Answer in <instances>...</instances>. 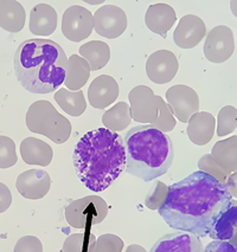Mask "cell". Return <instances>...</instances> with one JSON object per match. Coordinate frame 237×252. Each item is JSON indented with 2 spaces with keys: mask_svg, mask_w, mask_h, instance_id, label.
Segmentation results:
<instances>
[{
  "mask_svg": "<svg viewBox=\"0 0 237 252\" xmlns=\"http://www.w3.org/2000/svg\"><path fill=\"white\" fill-rule=\"evenodd\" d=\"M55 99L67 114L72 117H78L87 109V102L82 90L71 92L69 89H60L55 94Z\"/></svg>",
  "mask_w": 237,
  "mask_h": 252,
  "instance_id": "obj_26",
  "label": "cell"
},
{
  "mask_svg": "<svg viewBox=\"0 0 237 252\" xmlns=\"http://www.w3.org/2000/svg\"><path fill=\"white\" fill-rule=\"evenodd\" d=\"M206 36V25L204 20L195 14L181 17L173 32V42L181 49H192L197 46Z\"/></svg>",
  "mask_w": 237,
  "mask_h": 252,
  "instance_id": "obj_13",
  "label": "cell"
},
{
  "mask_svg": "<svg viewBox=\"0 0 237 252\" xmlns=\"http://www.w3.org/2000/svg\"><path fill=\"white\" fill-rule=\"evenodd\" d=\"M120 88L112 76L100 75L90 83L88 89V99L95 109L109 107L119 97Z\"/></svg>",
  "mask_w": 237,
  "mask_h": 252,
  "instance_id": "obj_15",
  "label": "cell"
},
{
  "mask_svg": "<svg viewBox=\"0 0 237 252\" xmlns=\"http://www.w3.org/2000/svg\"><path fill=\"white\" fill-rule=\"evenodd\" d=\"M51 179L48 172L43 169H29L17 178L16 187L19 194L26 199L38 200L50 191Z\"/></svg>",
  "mask_w": 237,
  "mask_h": 252,
  "instance_id": "obj_14",
  "label": "cell"
},
{
  "mask_svg": "<svg viewBox=\"0 0 237 252\" xmlns=\"http://www.w3.org/2000/svg\"><path fill=\"white\" fill-rule=\"evenodd\" d=\"M151 125L163 133H169L174 129L175 117L163 97H159V115L156 121L152 122Z\"/></svg>",
  "mask_w": 237,
  "mask_h": 252,
  "instance_id": "obj_31",
  "label": "cell"
},
{
  "mask_svg": "<svg viewBox=\"0 0 237 252\" xmlns=\"http://www.w3.org/2000/svg\"><path fill=\"white\" fill-rule=\"evenodd\" d=\"M237 127V110L233 105H225L219 110L217 115V129L218 136L229 135L233 131L236 130Z\"/></svg>",
  "mask_w": 237,
  "mask_h": 252,
  "instance_id": "obj_29",
  "label": "cell"
},
{
  "mask_svg": "<svg viewBox=\"0 0 237 252\" xmlns=\"http://www.w3.org/2000/svg\"><path fill=\"white\" fill-rule=\"evenodd\" d=\"M166 101L177 120L187 123L195 113L200 111V97L191 87L175 84L166 92Z\"/></svg>",
  "mask_w": 237,
  "mask_h": 252,
  "instance_id": "obj_10",
  "label": "cell"
},
{
  "mask_svg": "<svg viewBox=\"0 0 237 252\" xmlns=\"http://www.w3.org/2000/svg\"><path fill=\"white\" fill-rule=\"evenodd\" d=\"M205 252H236V248L225 240H216L206 246Z\"/></svg>",
  "mask_w": 237,
  "mask_h": 252,
  "instance_id": "obj_36",
  "label": "cell"
},
{
  "mask_svg": "<svg viewBox=\"0 0 237 252\" xmlns=\"http://www.w3.org/2000/svg\"><path fill=\"white\" fill-rule=\"evenodd\" d=\"M237 228V205L234 199L233 203L227 210L218 217L212 225L207 236L213 240H230L236 239Z\"/></svg>",
  "mask_w": 237,
  "mask_h": 252,
  "instance_id": "obj_22",
  "label": "cell"
},
{
  "mask_svg": "<svg viewBox=\"0 0 237 252\" xmlns=\"http://www.w3.org/2000/svg\"><path fill=\"white\" fill-rule=\"evenodd\" d=\"M131 122L130 105L126 102H119L102 115V123H103L104 128L114 131V133L125 130L131 125Z\"/></svg>",
  "mask_w": 237,
  "mask_h": 252,
  "instance_id": "obj_27",
  "label": "cell"
},
{
  "mask_svg": "<svg viewBox=\"0 0 237 252\" xmlns=\"http://www.w3.org/2000/svg\"><path fill=\"white\" fill-rule=\"evenodd\" d=\"M177 20V13L173 7L169 4L150 5L145 13V24L153 33L159 34L164 38L168 36L169 29L174 25Z\"/></svg>",
  "mask_w": 237,
  "mask_h": 252,
  "instance_id": "obj_18",
  "label": "cell"
},
{
  "mask_svg": "<svg viewBox=\"0 0 237 252\" xmlns=\"http://www.w3.org/2000/svg\"><path fill=\"white\" fill-rule=\"evenodd\" d=\"M127 252H132V251H140V252H145L146 250L142 246H139V245H130L127 248Z\"/></svg>",
  "mask_w": 237,
  "mask_h": 252,
  "instance_id": "obj_39",
  "label": "cell"
},
{
  "mask_svg": "<svg viewBox=\"0 0 237 252\" xmlns=\"http://www.w3.org/2000/svg\"><path fill=\"white\" fill-rule=\"evenodd\" d=\"M179 69V62L173 52L169 50H158L146 62V74L150 81L156 84L171 82Z\"/></svg>",
  "mask_w": 237,
  "mask_h": 252,
  "instance_id": "obj_12",
  "label": "cell"
},
{
  "mask_svg": "<svg viewBox=\"0 0 237 252\" xmlns=\"http://www.w3.org/2000/svg\"><path fill=\"white\" fill-rule=\"evenodd\" d=\"M20 155L26 165L49 166L54 158V151L49 143L36 137H26L20 143Z\"/></svg>",
  "mask_w": 237,
  "mask_h": 252,
  "instance_id": "obj_19",
  "label": "cell"
},
{
  "mask_svg": "<svg viewBox=\"0 0 237 252\" xmlns=\"http://www.w3.org/2000/svg\"><path fill=\"white\" fill-rule=\"evenodd\" d=\"M235 37L233 30L228 26L219 25L213 28L204 43V56L209 62L215 64H221L227 62L235 52Z\"/></svg>",
  "mask_w": 237,
  "mask_h": 252,
  "instance_id": "obj_7",
  "label": "cell"
},
{
  "mask_svg": "<svg viewBox=\"0 0 237 252\" xmlns=\"http://www.w3.org/2000/svg\"><path fill=\"white\" fill-rule=\"evenodd\" d=\"M187 136L196 146H205L211 141L216 130V119L207 111H198L187 121Z\"/></svg>",
  "mask_w": 237,
  "mask_h": 252,
  "instance_id": "obj_17",
  "label": "cell"
},
{
  "mask_svg": "<svg viewBox=\"0 0 237 252\" xmlns=\"http://www.w3.org/2000/svg\"><path fill=\"white\" fill-rule=\"evenodd\" d=\"M126 168L133 177L152 181L166 174L173 162L171 139L152 125L137 126L125 135Z\"/></svg>",
  "mask_w": 237,
  "mask_h": 252,
  "instance_id": "obj_4",
  "label": "cell"
},
{
  "mask_svg": "<svg viewBox=\"0 0 237 252\" xmlns=\"http://www.w3.org/2000/svg\"><path fill=\"white\" fill-rule=\"evenodd\" d=\"M109 207L104 199L99 195H88L71 201L64 210V215L71 227L89 230L106 219Z\"/></svg>",
  "mask_w": 237,
  "mask_h": 252,
  "instance_id": "obj_6",
  "label": "cell"
},
{
  "mask_svg": "<svg viewBox=\"0 0 237 252\" xmlns=\"http://www.w3.org/2000/svg\"><path fill=\"white\" fill-rule=\"evenodd\" d=\"M68 60L62 46L54 40L28 39L14 54V72L28 92L50 94L64 84Z\"/></svg>",
  "mask_w": 237,
  "mask_h": 252,
  "instance_id": "obj_3",
  "label": "cell"
},
{
  "mask_svg": "<svg viewBox=\"0 0 237 252\" xmlns=\"http://www.w3.org/2000/svg\"><path fill=\"white\" fill-rule=\"evenodd\" d=\"M198 167H200V171L211 175L221 184H225L228 175H229L212 159L211 154H205L204 157H202L200 161H198Z\"/></svg>",
  "mask_w": 237,
  "mask_h": 252,
  "instance_id": "obj_33",
  "label": "cell"
},
{
  "mask_svg": "<svg viewBox=\"0 0 237 252\" xmlns=\"http://www.w3.org/2000/svg\"><path fill=\"white\" fill-rule=\"evenodd\" d=\"M30 32L36 36H50L56 31L57 12L51 5L38 4L30 12Z\"/></svg>",
  "mask_w": 237,
  "mask_h": 252,
  "instance_id": "obj_20",
  "label": "cell"
},
{
  "mask_svg": "<svg viewBox=\"0 0 237 252\" xmlns=\"http://www.w3.org/2000/svg\"><path fill=\"white\" fill-rule=\"evenodd\" d=\"M94 30V14L80 5H72L64 11L62 33L70 42L80 43L87 39Z\"/></svg>",
  "mask_w": 237,
  "mask_h": 252,
  "instance_id": "obj_8",
  "label": "cell"
},
{
  "mask_svg": "<svg viewBox=\"0 0 237 252\" xmlns=\"http://www.w3.org/2000/svg\"><path fill=\"white\" fill-rule=\"evenodd\" d=\"M26 19L25 8L17 0L0 1V26L4 31L17 33L24 29Z\"/></svg>",
  "mask_w": 237,
  "mask_h": 252,
  "instance_id": "obj_21",
  "label": "cell"
},
{
  "mask_svg": "<svg viewBox=\"0 0 237 252\" xmlns=\"http://www.w3.org/2000/svg\"><path fill=\"white\" fill-rule=\"evenodd\" d=\"M169 194V187L166 186L163 181L158 180L154 186L152 187L150 193L147 194V197L145 199V205L147 209L150 210H159L165 203L166 198Z\"/></svg>",
  "mask_w": 237,
  "mask_h": 252,
  "instance_id": "obj_32",
  "label": "cell"
},
{
  "mask_svg": "<svg viewBox=\"0 0 237 252\" xmlns=\"http://www.w3.org/2000/svg\"><path fill=\"white\" fill-rule=\"evenodd\" d=\"M26 127L32 133L46 136L52 142L62 145L71 135V123L60 114L51 102L40 99L34 102L26 113Z\"/></svg>",
  "mask_w": 237,
  "mask_h": 252,
  "instance_id": "obj_5",
  "label": "cell"
},
{
  "mask_svg": "<svg viewBox=\"0 0 237 252\" xmlns=\"http://www.w3.org/2000/svg\"><path fill=\"white\" fill-rule=\"evenodd\" d=\"M72 162L77 178L88 189L103 192L126 169L124 139L107 128L88 131L76 143Z\"/></svg>",
  "mask_w": 237,
  "mask_h": 252,
  "instance_id": "obj_2",
  "label": "cell"
},
{
  "mask_svg": "<svg viewBox=\"0 0 237 252\" xmlns=\"http://www.w3.org/2000/svg\"><path fill=\"white\" fill-rule=\"evenodd\" d=\"M233 203L224 184L197 171L169 187L159 215L169 227L206 237L217 218Z\"/></svg>",
  "mask_w": 237,
  "mask_h": 252,
  "instance_id": "obj_1",
  "label": "cell"
},
{
  "mask_svg": "<svg viewBox=\"0 0 237 252\" xmlns=\"http://www.w3.org/2000/svg\"><path fill=\"white\" fill-rule=\"evenodd\" d=\"M212 159L224 169L228 174L237 169V136L216 142L211 152Z\"/></svg>",
  "mask_w": 237,
  "mask_h": 252,
  "instance_id": "obj_24",
  "label": "cell"
},
{
  "mask_svg": "<svg viewBox=\"0 0 237 252\" xmlns=\"http://www.w3.org/2000/svg\"><path fill=\"white\" fill-rule=\"evenodd\" d=\"M224 185L225 187H227L228 191H229L231 197L236 199V172H234V174L231 173V174L228 175L227 181H225Z\"/></svg>",
  "mask_w": 237,
  "mask_h": 252,
  "instance_id": "obj_38",
  "label": "cell"
},
{
  "mask_svg": "<svg viewBox=\"0 0 237 252\" xmlns=\"http://www.w3.org/2000/svg\"><path fill=\"white\" fill-rule=\"evenodd\" d=\"M96 240L98 238L88 230L71 234L64 242L62 252H93L95 250Z\"/></svg>",
  "mask_w": 237,
  "mask_h": 252,
  "instance_id": "obj_28",
  "label": "cell"
},
{
  "mask_svg": "<svg viewBox=\"0 0 237 252\" xmlns=\"http://www.w3.org/2000/svg\"><path fill=\"white\" fill-rule=\"evenodd\" d=\"M13 251L14 252H28V251L42 252L43 245L37 237L24 236L17 242L16 245H14Z\"/></svg>",
  "mask_w": 237,
  "mask_h": 252,
  "instance_id": "obj_35",
  "label": "cell"
},
{
  "mask_svg": "<svg viewBox=\"0 0 237 252\" xmlns=\"http://www.w3.org/2000/svg\"><path fill=\"white\" fill-rule=\"evenodd\" d=\"M124 249V240L115 234H102L96 240V252H120Z\"/></svg>",
  "mask_w": 237,
  "mask_h": 252,
  "instance_id": "obj_34",
  "label": "cell"
},
{
  "mask_svg": "<svg viewBox=\"0 0 237 252\" xmlns=\"http://www.w3.org/2000/svg\"><path fill=\"white\" fill-rule=\"evenodd\" d=\"M89 63L83 57L78 55H72L68 60V69H67L64 86L71 92H78L86 86L90 76Z\"/></svg>",
  "mask_w": 237,
  "mask_h": 252,
  "instance_id": "obj_23",
  "label": "cell"
},
{
  "mask_svg": "<svg viewBox=\"0 0 237 252\" xmlns=\"http://www.w3.org/2000/svg\"><path fill=\"white\" fill-rule=\"evenodd\" d=\"M159 97L147 86H137L128 94L132 120L140 123H151L159 115Z\"/></svg>",
  "mask_w": 237,
  "mask_h": 252,
  "instance_id": "obj_9",
  "label": "cell"
},
{
  "mask_svg": "<svg viewBox=\"0 0 237 252\" xmlns=\"http://www.w3.org/2000/svg\"><path fill=\"white\" fill-rule=\"evenodd\" d=\"M18 161L16 153V143L11 137L0 136V168H10Z\"/></svg>",
  "mask_w": 237,
  "mask_h": 252,
  "instance_id": "obj_30",
  "label": "cell"
},
{
  "mask_svg": "<svg viewBox=\"0 0 237 252\" xmlns=\"http://www.w3.org/2000/svg\"><path fill=\"white\" fill-rule=\"evenodd\" d=\"M81 57L89 63L92 71H98L107 65L110 60V48L107 43L101 40H92L81 46Z\"/></svg>",
  "mask_w": 237,
  "mask_h": 252,
  "instance_id": "obj_25",
  "label": "cell"
},
{
  "mask_svg": "<svg viewBox=\"0 0 237 252\" xmlns=\"http://www.w3.org/2000/svg\"><path fill=\"white\" fill-rule=\"evenodd\" d=\"M128 25L125 11L115 5H104L94 13V30L102 37L115 39Z\"/></svg>",
  "mask_w": 237,
  "mask_h": 252,
  "instance_id": "obj_11",
  "label": "cell"
},
{
  "mask_svg": "<svg viewBox=\"0 0 237 252\" xmlns=\"http://www.w3.org/2000/svg\"><path fill=\"white\" fill-rule=\"evenodd\" d=\"M152 252H202L204 246L197 234L179 231V232L166 234L160 238L153 248Z\"/></svg>",
  "mask_w": 237,
  "mask_h": 252,
  "instance_id": "obj_16",
  "label": "cell"
},
{
  "mask_svg": "<svg viewBox=\"0 0 237 252\" xmlns=\"http://www.w3.org/2000/svg\"><path fill=\"white\" fill-rule=\"evenodd\" d=\"M0 189H1V193H0V197H1V207H0V213H4L8 207H10L11 203H12V197H11V193L8 191V189L5 186V184L0 183Z\"/></svg>",
  "mask_w": 237,
  "mask_h": 252,
  "instance_id": "obj_37",
  "label": "cell"
}]
</instances>
